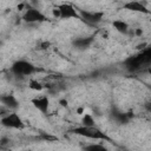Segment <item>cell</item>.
Masks as SVG:
<instances>
[{
  "instance_id": "obj_1",
  "label": "cell",
  "mask_w": 151,
  "mask_h": 151,
  "mask_svg": "<svg viewBox=\"0 0 151 151\" xmlns=\"http://www.w3.org/2000/svg\"><path fill=\"white\" fill-rule=\"evenodd\" d=\"M70 133L76 134V136H80V137H85L88 139H94V140H107L110 142L111 138L103 132L100 129H98L97 126H92V127H87V126H76L73 129L68 130Z\"/></svg>"
},
{
  "instance_id": "obj_2",
  "label": "cell",
  "mask_w": 151,
  "mask_h": 151,
  "mask_svg": "<svg viewBox=\"0 0 151 151\" xmlns=\"http://www.w3.org/2000/svg\"><path fill=\"white\" fill-rule=\"evenodd\" d=\"M38 71L37 66L33 65L31 61L20 59L17 60L12 64L11 66V72L18 77H27V76H32L33 73H35Z\"/></svg>"
},
{
  "instance_id": "obj_3",
  "label": "cell",
  "mask_w": 151,
  "mask_h": 151,
  "mask_svg": "<svg viewBox=\"0 0 151 151\" xmlns=\"http://www.w3.org/2000/svg\"><path fill=\"white\" fill-rule=\"evenodd\" d=\"M150 54H151L150 48H146L145 51H143L142 53H139V54H137V55H131V57H129V58L124 61V65H125V67H126L129 71L133 72V71L140 68V66H142L144 63H147V61L150 60Z\"/></svg>"
},
{
  "instance_id": "obj_4",
  "label": "cell",
  "mask_w": 151,
  "mask_h": 151,
  "mask_svg": "<svg viewBox=\"0 0 151 151\" xmlns=\"http://www.w3.org/2000/svg\"><path fill=\"white\" fill-rule=\"evenodd\" d=\"M0 124L6 129H13V130H24L25 129L24 120L15 111L2 116L0 119Z\"/></svg>"
},
{
  "instance_id": "obj_5",
  "label": "cell",
  "mask_w": 151,
  "mask_h": 151,
  "mask_svg": "<svg viewBox=\"0 0 151 151\" xmlns=\"http://www.w3.org/2000/svg\"><path fill=\"white\" fill-rule=\"evenodd\" d=\"M21 19L27 22V24H39V22H45L48 20V18L38 8L35 7H28L26 8V11L24 12Z\"/></svg>"
},
{
  "instance_id": "obj_6",
  "label": "cell",
  "mask_w": 151,
  "mask_h": 151,
  "mask_svg": "<svg viewBox=\"0 0 151 151\" xmlns=\"http://www.w3.org/2000/svg\"><path fill=\"white\" fill-rule=\"evenodd\" d=\"M79 12V17H80V20L85 21L86 24L88 25H97L99 24L105 13L103 11H84V9H78Z\"/></svg>"
},
{
  "instance_id": "obj_7",
  "label": "cell",
  "mask_w": 151,
  "mask_h": 151,
  "mask_svg": "<svg viewBox=\"0 0 151 151\" xmlns=\"http://www.w3.org/2000/svg\"><path fill=\"white\" fill-rule=\"evenodd\" d=\"M57 9L59 11V18L67 20V19H80L78 9L68 2H63L57 6Z\"/></svg>"
},
{
  "instance_id": "obj_8",
  "label": "cell",
  "mask_w": 151,
  "mask_h": 151,
  "mask_svg": "<svg viewBox=\"0 0 151 151\" xmlns=\"http://www.w3.org/2000/svg\"><path fill=\"white\" fill-rule=\"evenodd\" d=\"M31 104L34 106L35 110H38L42 114H47L50 111V99L46 96L35 97L31 100Z\"/></svg>"
},
{
  "instance_id": "obj_9",
  "label": "cell",
  "mask_w": 151,
  "mask_h": 151,
  "mask_svg": "<svg viewBox=\"0 0 151 151\" xmlns=\"http://www.w3.org/2000/svg\"><path fill=\"white\" fill-rule=\"evenodd\" d=\"M0 103H1L6 109L13 110V111H15V110L19 107V105H20L18 98H17L14 94H12V93L1 94V96H0Z\"/></svg>"
},
{
  "instance_id": "obj_10",
  "label": "cell",
  "mask_w": 151,
  "mask_h": 151,
  "mask_svg": "<svg viewBox=\"0 0 151 151\" xmlns=\"http://www.w3.org/2000/svg\"><path fill=\"white\" fill-rule=\"evenodd\" d=\"M123 8L131 11V12H139V13H144V14H150V9H147V7L142 1H127L123 5Z\"/></svg>"
},
{
  "instance_id": "obj_11",
  "label": "cell",
  "mask_w": 151,
  "mask_h": 151,
  "mask_svg": "<svg viewBox=\"0 0 151 151\" xmlns=\"http://www.w3.org/2000/svg\"><path fill=\"white\" fill-rule=\"evenodd\" d=\"M94 41V37L93 35H88V37H80L77 38L72 41V45L74 48L77 50H86L88 48Z\"/></svg>"
},
{
  "instance_id": "obj_12",
  "label": "cell",
  "mask_w": 151,
  "mask_h": 151,
  "mask_svg": "<svg viewBox=\"0 0 151 151\" xmlns=\"http://www.w3.org/2000/svg\"><path fill=\"white\" fill-rule=\"evenodd\" d=\"M112 27L120 34H127L129 33V25L126 21L120 20V19H116L112 21Z\"/></svg>"
},
{
  "instance_id": "obj_13",
  "label": "cell",
  "mask_w": 151,
  "mask_h": 151,
  "mask_svg": "<svg viewBox=\"0 0 151 151\" xmlns=\"http://www.w3.org/2000/svg\"><path fill=\"white\" fill-rule=\"evenodd\" d=\"M112 117L118 122V123H122V124H126L131 117H133V114H129V113H125V112H122V111H117V110H113L112 111Z\"/></svg>"
},
{
  "instance_id": "obj_14",
  "label": "cell",
  "mask_w": 151,
  "mask_h": 151,
  "mask_svg": "<svg viewBox=\"0 0 151 151\" xmlns=\"http://www.w3.org/2000/svg\"><path fill=\"white\" fill-rule=\"evenodd\" d=\"M83 151H109V149L103 145V144H98V143H91L87 144L83 147Z\"/></svg>"
},
{
  "instance_id": "obj_15",
  "label": "cell",
  "mask_w": 151,
  "mask_h": 151,
  "mask_svg": "<svg viewBox=\"0 0 151 151\" xmlns=\"http://www.w3.org/2000/svg\"><path fill=\"white\" fill-rule=\"evenodd\" d=\"M81 126H87V127L96 126V120L93 116L90 113H84L81 117Z\"/></svg>"
},
{
  "instance_id": "obj_16",
  "label": "cell",
  "mask_w": 151,
  "mask_h": 151,
  "mask_svg": "<svg viewBox=\"0 0 151 151\" xmlns=\"http://www.w3.org/2000/svg\"><path fill=\"white\" fill-rule=\"evenodd\" d=\"M28 87H29L31 90H33V91H42V88H44L42 84H41L40 81H38V80H34V79L29 80Z\"/></svg>"
},
{
  "instance_id": "obj_17",
  "label": "cell",
  "mask_w": 151,
  "mask_h": 151,
  "mask_svg": "<svg viewBox=\"0 0 151 151\" xmlns=\"http://www.w3.org/2000/svg\"><path fill=\"white\" fill-rule=\"evenodd\" d=\"M8 142H9V139L7 137H4L0 139V145H6V144H8Z\"/></svg>"
},
{
  "instance_id": "obj_18",
  "label": "cell",
  "mask_w": 151,
  "mask_h": 151,
  "mask_svg": "<svg viewBox=\"0 0 151 151\" xmlns=\"http://www.w3.org/2000/svg\"><path fill=\"white\" fill-rule=\"evenodd\" d=\"M59 104H60L63 107H66V106H67V100H66V99H60V100H59Z\"/></svg>"
},
{
  "instance_id": "obj_19",
  "label": "cell",
  "mask_w": 151,
  "mask_h": 151,
  "mask_svg": "<svg viewBox=\"0 0 151 151\" xmlns=\"http://www.w3.org/2000/svg\"><path fill=\"white\" fill-rule=\"evenodd\" d=\"M85 112H84V107L83 106H80V107H78L77 109V114H84Z\"/></svg>"
},
{
  "instance_id": "obj_20",
  "label": "cell",
  "mask_w": 151,
  "mask_h": 151,
  "mask_svg": "<svg viewBox=\"0 0 151 151\" xmlns=\"http://www.w3.org/2000/svg\"><path fill=\"white\" fill-rule=\"evenodd\" d=\"M53 15H54V18H59V11L57 9V7L53 9Z\"/></svg>"
},
{
  "instance_id": "obj_21",
  "label": "cell",
  "mask_w": 151,
  "mask_h": 151,
  "mask_svg": "<svg viewBox=\"0 0 151 151\" xmlns=\"http://www.w3.org/2000/svg\"><path fill=\"white\" fill-rule=\"evenodd\" d=\"M142 34H143L142 28H137V29H136V35H138V37H139V35H142Z\"/></svg>"
},
{
  "instance_id": "obj_22",
  "label": "cell",
  "mask_w": 151,
  "mask_h": 151,
  "mask_svg": "<svg viewBox=\"0 0 151 151\" xmlns=\"http://www.w3.org/2000/svg\"><path fill=\"white\" fill-rule=\"evenodd\" d=\"M22 7H24V4H20V5L18 6V9H22Z\"/></svg>"
}]
</instances>
